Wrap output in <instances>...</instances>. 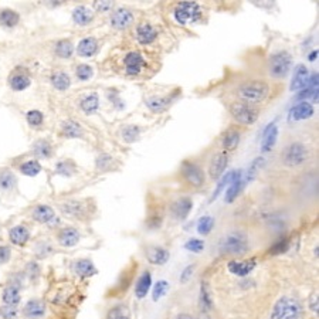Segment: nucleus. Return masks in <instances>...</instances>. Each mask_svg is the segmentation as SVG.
<instances>
[{"label": "nucleus", "instance_id": "nucleus-1", "mask_svg": "<svg viewBox=\"0 0 319 319\" xmlns=\"http://www.w3.org/2000/svg\"><path fill=\"white\" fill-rule=\"evenodd\" d=\"M270 87L264 81H248L237 88V97L244 104H258L268 97Z\"/></svg>", "mask_w": 319, "mask_h": 319}, {"label": "nucleus", "instance_id": "nucleus-2", "mask_svg": "<svg viewBox=\"0 0 319 319\" xmlns=\"http://www.w3.org/2000/svg\"><path fill=\"white\" fill-rule=\"evenodd\" d=\"M302 305L298 299L291 296H282L272 308L271 319H301Z\"/></svg>", "mask_w": 319, "mask_h": 319}, {"label": "nucleus", "instance_id": "nucleus-3", "mask_svg": "<svg viewBox=\"0 0 319 319\" xmlns=\"http://www.w3.org/2000/svg\"><path fill=\"white\" fill-rule=\"evenodd\" d=\"M220 251L230 255H243L248 251L247 237L241 233H230L220 241Z\"/></svg>", "mask_w": 319, "mask_h": 319}, {"label": "nucleus", "instance_id": "nucleus-4", "mask_svg": "<svg viewBox=\"0 0 319 319\" xmlns=\"http://www.w3.org/2000/svg\"><path fill=\"white\" fill-rule=\"evenodd\" d=\"M174 20L182 25L186 26L189 23H195L201 17V9L196 1H180L176 7H174Z\"/></svg>", "mask_w": 319, "mask_h": 319}, {"label": "nucleus", "instance_id": "nucleus-5", "mask_svg": "<svg viewBox=\"0 0 319 319\" xmlns=\"http://www.w3.org/2000/svg\"><path fill=\"white\" fill-rule=\"evenodd\" d=\"M291 63H293V57L291 54L285 50L277 51L270 57V75L274 78H284L290 70H291Z\"/></svg>", "mask_w": 319, "mask_h": 319}, {"label": "nucleus", "instance_id": "nucleus-6", "mask_svg": "<svg viewBox=\"0 0 319 319\" xmlns=\"http://www.w3.org/2000/svg\"><path fill=\"white\" fill-rule=\"evenodd\" d=\"M282 163L290 168H296L304 165L308 160V149L301 142H293L282 152Z\"/></svg>", "mask_w": 319, "mask_h": 319}, {"label": "nucleus", "instance_id": "nucleus-7", "mask_svg": "<svg viewBox=\"0 0 319 319\" xmlns=\"http://www.w3.org/2000/svg\"><path fill=\"white\" fill-rule=\"evenodd\" d=\"M230 114L236 121L243 125H253L258 120V111L244 102H234L230 105Z\"/></svg>", "mask_w": 319, "mask_h": 319}, {"label": "nucleus", "instance_id": "nucleus-8", "mask_svg": "<svg viewBox=\"0 0 319 319\" xmlns=\"http://www.w3.org/2000/svg\"><path fill=\"white\" fill-rule=\"evenodd\" d=\"M180 172L187 183L193 187H200L204 185V173L200 169L199 165H196L195 162H189V160L183 162Z\"/></svg>", "mask_w": 319, "mask_h": 319}, {"label": "nucleus", "instance_id": "nucleus-9", "mask_svg": "<svg viewBox=\"0 0 319 319\" xmlns=\"http://www.w3.org/2000/svg\"><path fill=\"white\" fill-rule=\"evenodd\" d=\"M147 66V60L139 51H129L123 57V71L128 75H139Z\"/></svg>", "mask_w": 319, "mask_h": 319}, {"label": "nucleus", "instance_id": "nucleus-10", "mask_svg": "<svg viewBox=\"0 0 319 319\" xmlns=\"http://www.w3.org/2000/svg\"><path fill=\"white\" fill-rule=\"evenodd\" d=\"M60 210L64 213L66 216L73 217V219H84L87 216V213H88L85 203L78 201V200H70V201L60 204Z\"/></svg>", "mask_w": 319, "mask_h": 319}, {"label": "nucleus", "instance_id": "nucleus-11", "mask_svg": "<svg viewBox=\"0 0 319 319\" xmlns=\"http://www.w3.org/2000/svg\"><path fill=\"white\" fill-rule=\"evenodd\" d=\"M309 75L311 74H309L308 67H305V64H298L294 68V75L291 85H290V90L291 91H302L306 87V84H308Z\"/></svg>", "mask_w": 319, "mask_h": 319}, {"label": "nucleus", "instance_id": "nucleus-12", "mask_svg": "<svg viewBox=\"0 0 319 319\" xmlns=\"http://www.w3.org/2000/svg\"><path fill=\"white\" fill-rule=\"evenodd\" d=\"M135 39L138 40V43H141L144 46L152 44L158 39V30L149 23H142L135 30Z\"/></svg>", "mask_w": 319, "mask_h": 319}, {"label": "nucleus", "instance_id": "nucleus-13", "mask_svg": "<svg viewBox=\"0 0 319 319\" xmlns=\"http://www.w3.org/2000/svg\"><path fill=\"white\" fill-rule=\"evenodd\" d=\"M46 311H47L46 304L41 299L33 298V299L27 301V304L23 308V315L27 319H41L44 318Z\"/></svg>", "mask_w": 319, "mask_h": 319}, {"label": "nucleus", "instance_id": "nucleus-14", "mask_svg": "<svg viewBox=\"0 0 319 319\" xmlns=\"http://www.w3.org/2000/svg\"><path fill=\"white\" fill-rule=\"evenodd\" d=\"M80 239V233H78V230L74 228V227H64V228H61V230L58 231V234H57V241H58V244L63 245V247H74V245L78 244Z\"/></svg>", "mask_w": 319, "mask_h": 319}, {"label": "nucleus", "instance_id": "nucleus-15", "mask_svg": "<svg viewBox=\"0 0 319 319\" xmlns=\"http://www.w3.org/2000/svg\"><path fill=\"white\" fill-rule=\"evenodd\" d=\"M227 162H228V156H227L226 150L224 152H219V153H216L213 156L210 166H209V173H210L212 179H219L224 173Z\"/></svg>", "mask_w": 319, "mask_h": 319}, {"label": "nucleus", "instance_id": "nucleus-16", "mask_svg": "<svg viewBox=\"0 0 319 319\" xmlns=\"http://www.w3.org/2000/svg\"><path fill=\"white\" fill-rule=\"evenodd\" d=\"M133 14L131 10L128 9H117L114 13L111 14V25L114 28H118V30H123L132 23Z\"/></svg>", "mask_w": 319, "mask_h": 319}, {"label": "nucleus", "instance_id": "nucleus-17", "mask_svg": "<svg viewBox=\"0 0 319 319\" xmlns=\"http://www.w3.org/2000/svg\"><path fill=\"white\" fill-rule=\"evenodd\" d=\"M31 217L41 224H53L55 221V213L47 204H39L33 209Z\"/></svg>", "mask_w": 319, "mask_h": 319}, {"label": "nucleus", "instance_id": "nucleus-18", "mask_svg": "<svg viewBox=\"0 0 319 319\" xmlns=\"http://www.w3.org/2000/svg\"><path fill=\"white\" fill-rule=\"evenodd\" d=\"M314 106L311 105L309 102L302 101L296 105H294L290 111V121H305L309 120L314 117Z\"/></svg>", "mask_w": 319, "mask_h": 319}, {"label": "nucleus", "instance_id": "nucleus-19", "mask_svg": "<svg viewBox=\"0 0 319 319\" xmlns=\"http://www.w3.org/2000/svg\"><path fill=\"white\" fill-rule=\"evenodd\" d=\"M193 209V201L189 197H180L176 201H173L171 212H172L173 217H176L177 220H185L189 213L192 212Z\"/></svg>", "mask_w": 319, "mask_h": 319}, {"label": "nucleus", "instance_id": "nucleus-20", "mask_svg": "<svg viewBox=\"0 0 319 319\" xmlns=\"http://www.w3.org/2000/svg\"><path fill=\"white\" fill-rule=\"evenodd\" d=\"M9 240L12 241V244H14V245L23 247V245H26L27 241L30 240V230L26 226H23V224L12 227L9 230Z\"/></svg>", "mask_w": 319, "mask_h": 319}, {"label": "nucleus", "instance_id": "nucleus-21", "mask_svg": "<svg viewBox=\"0 0 319 319\" xmlns=\"http://www.w3.org/2000/svg\"><path fill=\"white\" fill-rule=\"evenodd\" d=\"M257 266L255 260H248V261H230L228 263V271L237 277H245L248 275Z\"/></svg>", "mask_w": 319, "mask_h": 319}, {"label": "nucleus", "instance_id": "nucleus-22", "mask_svg": "<svg viewBox=\"0 0 319 319\" xmlns=\"http://www.w3.org/2000/svg\"><path fill=\"white\" fill-rule=\"evenodd\" d=\"M278 139V126L275 125V122L270 123L264 131V139L261 144V150L263 152H270L272 147H275Z\"/></svg>", "mask_w": 319, "mask_h": 319}, {"label": "nucleus", "instance_id": "nucleus-23", "mask_svg": "<svg viewBox=\"0 0 319 319\" xmlns=\"http://www.w3.org/2000/svg\"><path fill=\"white\" fill-rule=\"evenodd\" d=\"M147 257L150 264L155 266H163L169 260V251L163 247H149L147 250Z\"/></svg>", "mask_w": 319, "mask_h": 319}, {"label": "nucleus", "instance_id": "nucleus-24", "mask_svg": "<svg viewBox=\"0 0 319 319\" xmlns=\"http://www.w3.org/2000/svg\"><path fill=\"white\" fill-rule=\"evenodd\" d=\"M243 171H237L236 172V177L233 179V182L228 185V189L226 192V196H224V200L226 203H233L234 200L237 199V196L240 195L241 189H243Z\"/></svg>", "mask_w": 319, "mask_h": 319}, {"label": "nucleus", "instance_id": "nucleus-25", "mask_svg": "<svg viewBox=\"0 0 319 319\" xmlns=\"http://www.w3.org/2000/svg\"><path fill=\"white\" fill-rule=\"evenodd\" d=\"M74 272L81 278H88V277H93L97 274V268L91 260L82 258V260H78L74 263Z\"/></svg>", "mask_w": 319, "mask_h": 319}, {"label": "nucleus", "instance_id": "nucleus-26", "mask_svg": "<svg viewBox=\"0 0 319 319\" xmlns=\"http://www.w3.org/2000/svg\"><path fill=\"white\" fill-rule=\"evenodd\" d=\"M94 19V13L91 9H88L87 6H78L74 9L73 12V20L75 25L78 26H87L93 22Z\"/></svg>", "mask_w": 319, "mask_h": 319}, {"label": "nucleus", "instance_id": "nucleus-27", "mask_svg": "<svg viewBox=\"0 0 319 319\" xmlns=\"http://www.w3.org/2000/svg\"><path fill=\"white\" fill-rule=\"evenodd\" d=\"M20 288L14 287V285H6L3 293H1V301L4 305L17 306L20 304Z\"/></svg>", "mask_w": 319, "mask_h": 319}, {"label": "nucleus", "instance_id": "nucleus-28", "mask_svg": "<svg viewBox=\"0 0 319 319\" xmlns=\"http://www.w3.org/2000/svg\"><path fill=\"white\" fill-rule=\"evenodd\" d=\"M150 287H152V275H150L149 271H145L139 277L136 285H135V295H136V298H139V299L145 298L147 293H149V290H150Z\"/></svg>", "mask_w": 319, "mask_h": 319}, {"label": "nucleus", "instance_id": "nucleus-29", "mask_svg": "<svg viewBox=\"0 0 319 319\" xmlns=\"http://www.w3.org/2000/svg\"><path fill=\"white\" fill-rule=\"evenodd\" d=\"M77 51L81 57H93L98 51V41L94 37H85L80 41Z\"/></svg>", "mask_w": 319, "mask_h": 319}, {"label": "nucleus", "instance_id": "nucleus-30", "mask_svg": "<svg viewBox=\"0 0 319 319\" xmlns=\"http://www.w3.org/2000/svg\"><path fill=\"white\" fill-rule=\"evenodd\" d=\"M172 97H152L147 101V106L152 112H163L172 104Z\"/></svg>", "mask_w": 319, "mask_h": 319}, {"label": "nucleus", "instance_id": "nucleus-31", "mask_svg": "<svg viewBox=\"0 0 319 319\" xmlns=\"http://www.w3.org/2000/svg\"><path fill=\"white\" fill-rule=\"evenodd\" d=\"M9 84L14 91H25L30 87L31 80L26 73H13L12 77L9 78Z\"/></svg>", "mask_w": 319, "mask_h": 319}, {"label": "nucleus", "instance_id": "nucleus-32", "mask_svg": "<svg viewBox=\"0 0 319 319\" xmlns=\"http://www.w3.org/2000/svg\"><path fill=\"white\" fill-rule=\"evenodd\" d=\"M80 108L85 112V114H87V115L97 112L98 108H99V97H98V94L93 93L85 95V97L81 99Z\"/></svg>", "mask_w": 319, "mask_h": 319}, {"label": "nucleus", "instance_id": "nucleus-33", "mask_svg": "<svg viewBox=\"0 0 319 319\" xmlns=\"http://www.w3.org/2000/svg\"><path fill=\"white\" fill-rule=\"evenodd\" d=\"M20 22V14L17 12H14L12 9H1L0 10V26L7 27H14L19 25Z\"/></svg>", "mask_w": 319, "mask_h": 319}, {"label": "nucleus", "instance_id": "nucleus-34", "mask_svg": "<svg viewBox=\"0 0 319 319\" xmlns=\"http://www.w3.org/2000/svg\"><path fill=\"white\" fill-rule=\"evenodd\" d=\"M33 153L41 158V159H49L53 153V147L49 141L46 139H39L33 144Z\"/></svg>", "mask_w": 319, "mask_h": 319}, {"label": "nucleus", "instance_id": "nucleus-35", "mask_svg": "<svg viewBox=\"0 0 319 319\" xmlns=\"http://www.w3.org/2000/svg\"><path fill=\"white\" fill-rule=\"evenodd\" d=\"M17 185V177L12 171L9 169H1L0 171V189L4 192L13 190Z\"/></svg>", "mask_w": 319, "mask_h": 319}, {"label": "nucleus", "instance_id": "nucleus-36", "mask_svg": "<svg viewBox=\"0 0 319 319\" xmlns=\"http://www.w3.org/2000/svg\"><path fill=\"white\" fill-rule=\"evenodd\" d=\"M51 84H53V87L55 90L66 91L71 85V80H70L68 74L63 73V71H57V73H54L53 75H51Z\"/></svg>", "mask_w": 319, "mask_h": 319}, {"label": "nucleus", "instance_id": "nucleus-37", "mask_svg": "<svg viewBox=\"0 0 319 319\" xmlns=\"http://www.w3.org/2000/svg\"><path fill=\"white\" fill-rule=\"evenodd\" d=\"M61 131H63V135L67 136V138H80L81 135H82L81 126L77 122H74V121H66V122H63Z\"/></svg>", "mask_w": 319, "mask_h": 319}, {"label": "nucleus", "instance_id": "nucleus-38", "mask_svg": "<svg viewBox=\"0 0 319 319\" xmlns=\"http://www.w3.org/2000/svg\"><path fill=\"white\" fill-rule=\"evenodd\" d=\"M240 142V132L236 129H230L223 136V147L226 150H234Z\"/></svg>", "mask_w": 319, "mask_h": 319}, {"label": "nucleus", "instance_id": "nucleus-39", "mask_svg": "<svg viewBox=\"0 0 319 319\" xmlns=\"http://www.w3.org/2000/svg\"><path fill=\"white\" fill-rule=\"evenodd\" d=\"M74 53V46L70 40H60L55 44V54L60 58H70Z\"/></svg>", "mask_w": 319, "mask_h": 319}, {"label": "nucleus", "instance_id": "nucleus-40", "mask_svg": "<svg viewBox=\"0 0 319 319\" xmlns=\"http://www.w3.org/2000/svg\"><path fill=\"white\" fill-rule=\"evenodd\" d=\"M212 305V295H210V291H209V285L206 282H203L201 288H200V306H201V312L210 311Z\"/></svg>", "mask_w": 319, "mask_h": 319}, {"label": "nucleus", "instance_id": "nucleus-41", "mask_svg": "<svg viewBox=\"0 0 319 319\" xmlns=\"http://www.w3.org/2000/svg\"><path fill=\"white\" fill-rule=\"evenodd\" d=\"M236 177V171H231V172H227L221 179H220V182H219V185L216 187V190L213 192V196L212 200H216L219 196H220V193L224 190V187L228 186L231 182H233V179Z\"/></svg>", "mask_w": 319, "mask_h": 319}, {"label": "nucleus", "instance_id": "nucleus-42", "mask_svg": "<svg viewBox=\"0 0 319 319\" xmlns=\"http://www.w3.org/2000/svg\"><path fill=\"white\" fill-rule=\"evenodd\" d=\"M20 172L25 176H37L41 172V165L37 160H27L20 166Z\"/></svg>", "mask_w": 319, "mask_h": 319}, {"label": "nucleus", "instance_id": "nucleus-43", "mask_svg": "<svg viewBox=\"0 0 319 319\" xmlns=\"http://www.w3.org/2000/svg\"><path fill=\"white\" fill-rule=\"evenodd\" d=\"M121 135H122V139H123L126 144H132V142H135V141L139 138L141 129H139L138 126H133V125H131V126H125V128L122 129Z\"/></svg>", "mask_w": 319, "mask_h": 319}, {"label": "nucleus", "instance_id": "nucleus-44", "mask_svg": "<svg viewBox=\"0 0 319 319\" xmlns=\"http://www.w3.org/2000/svg\"><path fill=\"white\" fill-rule=\"evenodd\" d=\"M213 227H214V219L210 217V216H204V217L200 219L199 223H197V231L201 236H207V234H210Z\"/></svg>", "mask_w": 319, "mask_h": 319}, {"label": "nucleus", "instance_id": "nucleus-45", "mask_svg": "<svg viewBox=\"0 0 319 319\" xmlns=\"http://www.w3.org/2000/svg\"><path fill=\"white\" fill-rule=\"evenodd\" d=\"M55 172L63 176H71L75 173V165L71 160H63L55 166Z\"/></svg>", "mask_w": 319, "mask_h": 319}, {"label": "nucleus", "instance_id": "nucleus-46", "mask_svg": "<svg viewBox=\"0 0 319 319\" xmlns=\"http://www.w3.org/2000/svg\"><path fill=\"white\" fill-rule=\"evenodd\" d=\"M263 162H264L263 158H255V159L251 162V165H250V168H248V171H247V177H245V182H247V183L253 182L254 179H255L257 173L260 172V168L263 166Z\"/></svg>", "mask_w": 319, "mask_h": 319}, {"label": "nucleus", "instance_id": "nucleus-47", "mask_svg": "<svg viewBox=\"0 0 319 319\" xmlns=\"http://www.w3.org/2000/svg\"><path fill=\"white\" fill-rule=\"evenodd\" d=\"M26 118L30 126L37 128V126H41V123H43V121H44V115L41 114L40 111L33 109V111H28V112H27Z\"/></svg>", "mask_w": 319, "mask_h": 319}, {"label": "nucleus", "instance_id": "nucleus-48", "mask_svg": "<svg viewBox=\"0 0 319 319\" xmlns=\"http://www.w3.org/2000/svg\"><path fill=\"white\" fill-rule=\"evenodd\" d=\"M34 251H36V255L39 258H46V257H49L50 254L53 253V245L49 241H40V243L36 244Z\"/></svg>", "mask_w": 319, "mask_h": 319}, {"label": "nucleus", "instance_id": "nucleus-49", "mask_svg": "<svg viewBox=\"0 0 319 319\" xmlns=\"http://www.w3.org/2000/svg\"><path fill=\"white\" fill-rule=\"evenodd\" d=\"M75 74L80 81H88L94 75V70L93 67L88 64H80L75 70Z\"/></svg>", "mask_w": 319, "mask_h": 319}, {"label": "nucleus", "instance_id": "nucleus-50", "mask_svg": "<svg viewBox=\"0 0 319 319\" xmlns=\"http://www.w3.org/2000/svg\"><path fill=\"white\" fill-rule=\"evenodd\" d=\"M168 290H169V284L165 281V279H160L156 282V285H155V288H153V294H152V298H153V301L156 302V301H159L160 298L165 295V294L168 293Z\"/></svg>", "mask_w": 319, "mask_h": 319}, {"label": "nucleus", "instance_id": "nucleus-51", "mask_svg": "<svg viewBox=\"0 0 319 319\" xmlns=\"http://www.w3.org/2000/svg\"><path fill=\"white\" fill-rule=\"evenodd\" d=\"M19 317V309L17 306L3 305L0 306V318L1 319H17Z\"/></svg>", "mask_w": 319, "mask_h": 319}, {"label": "nucleus", "instance_id": "nucleus-52", "mask_svg": "<svg viewBox=\"0 0 319 319\" xmlns=\"http://www.w3.org/2000/svg\"><path fill=\"white\" fill-rule=\"evenodd\" d=\"M288 248H290V241L287 239L284 240H279L277 241L271 248H270V254H272V255H277V254H282V253H287L288 251Z\"/></svg>", "mask_w": 319, "mask_h": 319}, {"label": "nucleus", "instance_id": "nucleus-53", "mask_svg": "<svg viewBox=\"0 0 319 319\" xmlns=\"http://www.w3.org/2000/svg\"><path fill=\"white\" fill-rule=\"evenodd\" d=\"M185 248L192 253H201L204 250V241L199 239H190L185 244Z\"/></svg>", "mask_w": 319, "mask_h": 319}, {"label": "nucleus", "instance_id": "nucleus-54", "mask_svg": "<svg viewBox=\"0 0 319 319\" xmlns=\"http://www.w3.org/2000/svg\"><path fill=\"white\" fill-rule=\"evenodd\" d=\"M308 98H312L314 101H318V88H309V87H305L301 93L296 95V99H301L305 101Z\"/></svg>", "mask_w": 319, "mask_h": 319}, {"label": "nucleus", "instance_id": "nucleus-55", "mask_svg": "<svg viewBox=\"0 0 319 319\" xmlns=\"http://www.w3.org/2000/svg\"><path fill=\"white\" fill-rule=\"evenodd\" d=\"M108 319H129V312L125 306H117L109 312Z\"/></svg>", "mask_w": 319, "mask_h": 319}, {"label": "nucleus", "instance_id": "nucleus-56", "mask_svg": "<svg viewBox=\"0 0 319 319\" xmlns=\"http://www.w3.org/2000/svg\"><path fill=\"white\" fill-rule=\"evenodd\" d=\"M26 274L27 277L30 279H37L39 278V275H40V267L39 264L36 263V261H30L26 267Z\"/></svg>", "mask_w": 319, "mask_h": 319}, {"label": "nucleus", "instance_id": "nucleus-57", "mask_svg": "<svg viewBox=\"0 0 319 319\" xmlns=\"http://www.w3.org/2000/svg\"><path fill=\"white\" fill-rule=\"evenodd\" d=\"M112 166V158L106 156V155H102L97 159V168L99 171H106Z\"/></svg>", "mask_w": 319, "mask_h": 319}, {"label": "nucleus", "instance_id": "nucleus-58", "mask_svg": "<svg viewBox=\"0 0 319 319\" xmlns=\"http://www.w3.org/2000/svg\"><path fill=\"white\" fill-rule=\"evenodd\" d=\"M12 257V250L9 245L0 244V264H6Z\"/></svg>", "mask_w": 319, "mask_h": 319}, {"label": "nucleus", "instance_id": "nucleus-59", "mask_svg": "<svg viewBox=\"0 0 319 319\" xmlns=\"http://www.w3.org/2000/svg\"><path fill=\"white\" fill-rule=\"evenodd\" d=\"M193 271H195V266H189L186 267L185 270H183V272H182V275H180V282H187L189 279L192 278V275H193Z\"/></svg>", "mask_w": 319, "mask_h": 319}, {"label": "nucleus", "instance_id": "nucleus-60", "mask_svg": "<svg viewBox=\"0 0 319 319\" xmlns=\"http://www.w3.org/2000/svg\"><path fill=\"white\" fill-rule=\"evenodd\" d=\"M95 7L99 12H106L112 7V1H95Z\"/></svg>", "mask_w": 319, "mask_h": 319}, {"label": "nucleus", "instance_id": "nucleus-61", "mask_svg": "<svg viewBox=\"0 0 319 319\" xmlns=\"http://www.w3.org/2000/svg\"><path fill=\"white\" fill-rule=\"evenodd\" d=\"M311 309L318 314V294H314L311 296Z\"/></svg>", "mask_w": 319, "mask_h": 319}, {"label": "nucleus", "instance_id": "nucleus-62", "mask_svg": "<svg viewBox=\"0 0 319 319\" xmlns=\"http://www.w3.org/2000/svg\"><path fill=\"white\" fill-rule=\"evenodd\" d=\"M315 58H318V50H314L309 54V61H315Z\"/></svg>", "mask_w": 319, "mask_h": 319}, {"label": "nucleus", "instance_id": "nucleus-63", "mask_svg": "<svg viewBox=\"0 0 319 319\" xmlns=\"http://www.w3.org/2000/svg\"><path fill=\"white\" fill-rule=\"evenodd\" d=\"M176 319H193V318H192L190 315H187V314H180Z\"/></svg>", "mask_w": 319, "mask_h": 319}, {"label": "nucleus", "instance_id": "nucleus-64", "mask_svg": "<svg viewBox=\"0 0 319 319\" xmlns=\"http://www.w3.org/2000/svg\"><path fill=\"white\" fill-rule=\"evenodd\" d=\"M199 319H210V318H209L207 312H201V314H200V318Z\"/></svg>", "mask_w": 319, "mask_h": 319}]
</instances>
